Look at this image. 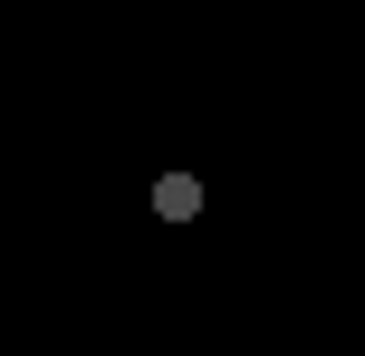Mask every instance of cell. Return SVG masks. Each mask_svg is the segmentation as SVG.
<instances>
[{
	"mask_svg": "<svg viewBox=\"0 0 365 356\" xmlns=\"http://www.w3.org/2000/svg\"><path fill=\"white\" fill-rule=\"evenodd\" d=\"M154 212H164V222H192L202 212V173H164V183H154Z\"/></svg>",
	"mask_w": 365,
	"mask_h": 356,
	"instance_id": "obj_1",
	"label": "cell"
}]
</instances>
